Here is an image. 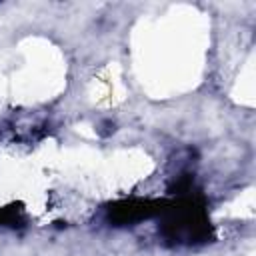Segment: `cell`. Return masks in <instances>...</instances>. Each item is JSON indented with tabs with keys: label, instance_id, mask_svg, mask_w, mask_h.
<instances>
[{
	"label": "cell",
	"instance_id": "3957f363",
	"mask_svg": "<svg viewBox=\"0 0 256 256\" xmlns=\"http://www.w3.org/2000/svg\"><path fill=\"white\" fill-rule=\"evenodd\" d=\"M22 224H24V210L20 208V204L0 206V226L18 228Z\"/></svg>",
	"mask_w": 256,
	"mask_h": 256
},
{
	"label": "cell",
	"instance_id": "7a4b0ae2",
	"mask_svg": "<svg viewBox=\"0 0 256 256\" xmlns=\"http://www.w3.org/2000/svg\"><path fill=\"white\" fill-rule=\"evenodd\" d=\"M168 202L164 200H142V198H130L116 202L108 208V218L114 224H132L144 218H150L154 214H162Z\"/></svg>",
	"mask_w": 256,
	"mask_h": 256
},
{
	"label": "cell",
	"instance_id": "6da1fadb",
	"mask_svg": "<svg viewBox=\"0 0 256 256\" xmlns=\"http://www.w3.org/2000/svg\"><path fill=\"white\" fill-rule=\"evenodd\" d=\"M162 234L170 242L192 244L210 238V222L204 208L192 198H180L164 208Z\"/></svg>",
	"mask_w": 256,
	"mask_h": 256
}]
</instances>
